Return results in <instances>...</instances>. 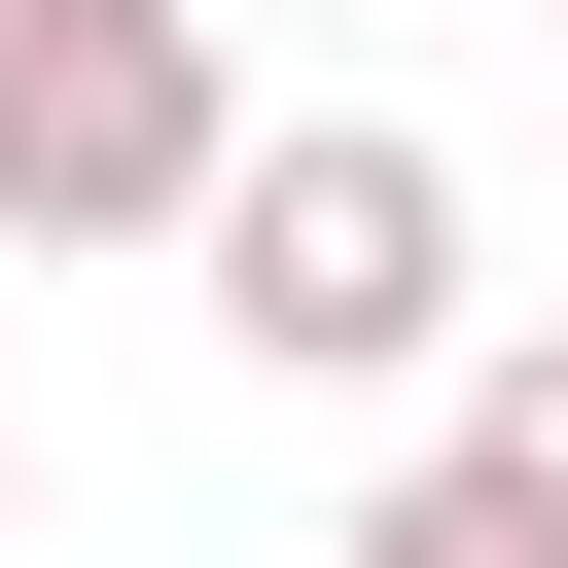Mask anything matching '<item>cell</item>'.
Listing matches in <instances>:
<instances>
[{"mask_svg": "<svg viewBox=\"0 0 568 568\" xmlns=\"http://www.w3.org/2000/svg\"><path fill=\"white\" fill-rule=\"evenodd\" d=\"M178 320H213L248 390H462V355H497V213H462V142H426V106H248V178H213Z\"/></svg>", "mask_w": 568, "mask_h": 568, "instance_id": "obj_1", "label": "cell"}, {"mask_svg": "<svg viewBox=\"0 0 568 568\" xmlns=\"http://www.w3.org/2000/svg\"><path fill=\"white\" fill-rule=\"evenodd\" d=\"M248 36L213 0H0V248H213Z\"/></svg>", "mask_w": 568, "mask_h": 568, "instance_id": "obj_2", "label": "cell"}, {"mask_svg": "<svg viewBox=\"0 0 568 568\" xmlns=\"http://www.w3.org/2000/svg\"><path fill=\"white\" fill-rule=\"evenodd\" d=\"M426 497H462L497 568H568V320H497V355L426 390Z\"/></svg>", "mask_w": 568, "mask_h": 568, "instance_id": "obj_3", "label": "cell"}, {"mask_svg": "<svg viewBox=\"0 0 568 568\" xmlns=\"http://www.w3.org/2000/svg\"><path fill=\"white\" fill-rule=\"evenodd\" d=\"M284 568H426V532H390V497H355V532H284Z\"/></svg>", "mask_w": 568, "mask_h": 568, "instance_id": "obj_4", "label": "cell"}, {"mask_svg": "<svg viewBox=\"0 0 568 568\" xmlns=\"http://www.w3.org/2000/svg\"><path fill=\"white\" fill-rule=\"evenodd\" d=\"M0 532H36V426H0Z\"/></svg>", "mask_w": 568, "mask_h": 568, "instance_id": "obj_5", "label": "cell"}, {"mask_svg": "<svg viewBox=\"0 0 568 568\" xmlns=\"http://www.w3.org/2000/svg\"><path fill=\"white\" fill-rule=\"evenodd\" d=\"M213 36H248V0H213ZM284 36H355V0H284Z\"/></svg>", "mask_w": 568, "mask_h": 568, "instance_id": "obj_6", "label": "cell"}]
</instances>
